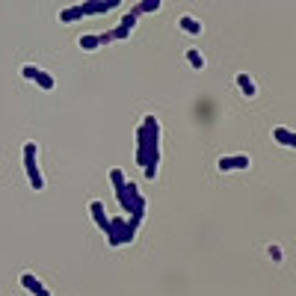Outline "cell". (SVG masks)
Wrapping results in <instances>:
<instances>
[{
    "label": "cell",
    "mask_w": 296,
    "mask_h": 296,
    "mask_svg": "<svg viewBox=\"0 0 296 296\" xmlns=\"http://www.w3.org/2000/svg\"><path fill=\"white\" fill-rule=\"evenodd\" d=\"M36 154H39V145H36V142H27V145H24V169L30 175V187H33V190H45L42 172H39V166H36Z\"/></svg>",
    "instance_id": "obj_1"
},
{
    "label": "cell",
    "mask_w": 296,
    "mask_h": 296,
    "mask_svg": "<svg viewBox=\"0 0 296 296\" xmlns=\"http://www.w3.org/2000/svg\"><path fill=\"white\" fill-rule=\"evenodd\" d=\"M219 172H231V169H249L252 166V160L249 154H234V157H219Z\"/></svg>",
    "instance_id": "obj_2"
},
{
    "label": "cell",
    "mask_w": 296,
    "mask_h": 296,
    "mask_svg": "<svg viewBox=\"0 0 296 296\" xmlns=\"http://www.w3.org/2000/svg\"><path fill=\"white\" fill-rule=\"evenodd\" d=\"M237 86H240V92H243L246 98H255L258 95V86H255V80L249 74H237Z\"/></svg>",
    "instance_id": "obj_3"
},
{
    "label": "cell",
    "mask_w": 296,
    "mask_h": 296,
    "mask_svg": "<svg viewBox=\"0 0 296 296\" xmlns=\"http://www.w3.org/2000/svg\"><path fill=\"white\" fill-rule=\"evenodd\" d=\"M89 208H92V216H95V222L104 228V234H107V231H110V216L104 213V205H101V202H92Z\"/></svg>",
    "instance_id": "obj_4"
},
{
    "label": "cell",
    "mask_w": 296,
    "mask_h": 296,
    "mask_svg": "<svg viewBox=\"0 0 296 296\" xmlns=\"http://www.w3.org/2000/svg\"><path fill=\"white\" fill-rule=\"evenodd\" d=\"M178 24L187 30V33H192V36H202V21H195L192 15H184V18H178Z\"/></svg>",
    "instance_id": "obj_5"
},
{
    "label": "cell",
    "mask_w": 296,
    "mask_h": 296,
    "mask_svg": "<svg viewBox=\"0 0 296 296\" xmlns=\"http://www.w3.org/2000/svg\"><path fill=\"white\" fill-rule=\"evenodd\" d=\"M86 15V6L83 3H77V6H71V9H65V12H59V18L69 24V21H77V18H83Z\"/></svg>",
    "instance_id": "obj_6"
},
{
    "label": "cell",
    "mask_w": 296,
    "mask_h": 296,
    "mask_svg": "<svg viewBox=\"0 0 296 296\" xmlns=\"http://www.w3.org/2000/svg\"><path fill=\"white\" fill-rule=\"evenodd\" d=\"M273 140L279 142V145H290L293 142V134L287 127H273Z\"/></svg>",
    "instance_id": "obj_7"
},
{
    "label": "cell",
    "mask_w": 296,
    "mask_h": 296,
    "mask_svg": "<svg viewBox=\"0 0 296 296\" xmlns=\"http://www.w3.org/2000/svg\"><path fill=\"white\" fill-rule=\"evenodd\" d=\"M21 284H24L30 293H39V290H42V281L36 279L33 273H24V276H21Z\"/></svg>",
    "instance_id": "obj_8"
},
{
    "label": "cell",
    "mask_w": 296,
    "mask_h": 296,
    "mask_svg": "<svg viewBox=\"0 0 296 296\" xmlns=\"http://www.w3.org/2000/svg\"><path fill=\"white\" fill-rule=\"evenodd\" d=\"M77 42H80V48H83V51H95V48L101 45V36H80Z\"/></svg>",
    "instance_id": "obj_9"
},
{
    "label": "cell",
    "mask_w": 296,
    "mask_h": 296,
    "mask_svg": "<svg viewBox=\"0 0 296 296\" xmlns=\"http://www.w3.org/2000/svg\"><path fill=\"white\" fill-rule=\"evenodd\" d=\"M187 59H190L192 69H205V56L195 51V48H190V51H187Z\"/></svg>",
    "instance_id": "obj_10"
},
{
    "label": "cell",
    "mask_w": 296,
    "mask_h": 296,
    "mask_svg": "<svg viewBox=\"0 0 296 296\" xmlns=\"http://www.w3.org/2000/svg\"><path fill=\"white\" fill-rule=\"evenodd\" d=\"M110 178H113V184H116V192H122L124 187H127V181H124L122 169H113V172H110Z\"/></svg>",
    "instance_id": "obj_11"
},
{
    "label": "cell",
    "mask_w": 296,
    "mask_h": 296,
    "mask_svg": "<svg viewBox=\"0 0 296 296\" xmlns=\"http://www.w3.org/2000/svg\"><path fill=\"white\" fill-rule=\"evenodd\" d=\"M36 83H39V86L45 89V92H51V89H53V77H51V74H45V71H39Z\"/></svg>",
    "instance_id": "obj_12"
},
{
    "label": "cell",
    "mask_w": 296,
    "mask_h": 296,
    "mask_svg": "<svg viewBox=\"0 0 296 296\" xmlns=\"http://www.w3.org/2000/svg\"><path fill=\"white\" fill-rule=\"evenodd\" d=\"M21 74H24L27 80H36V77H39V69H36V65H24V71H21Z\"/></svg>",
    "instance_id": "obj_13"
},
{
    "label": "cell",
    "mask_w": 296,
    "mask_h": 296,
    "mask_svg": "<svg viewBox=\"0 0 296 296\" xmlns=\"http://www.w3.org/2000/svg\"><path fill=\"white\" fill-rule=\"evenodd\" d=\"M267 255H270L273 261H281V249H279V246H270V249H267Z\"/></svg>",
    "instance_id": "obj_14"
},
{
    "label": "cell",
    "mask_w": 296,
    "mask_h": 296,
    "mask_svg": "<svg viewBox=\"0 0 296 296\" xmlns=\"http://www.w3.org/2000/svg\"><path fill=\"white\" fill-rule=\"evenodd\" d=\"M36 296H51V290H45V287H42V290H39Z\"/></svg>",
    "instance_id": "obj_15"
},
{
    "label": "cell",
    "mask_w": 296,
    "mask_h": 296,
    "mask_svg": "<svg viewBox=\"0 0 296 296\" xmlns=\"http://www.w3.org/2000/svg\"><path fill=\"white\" fill-rule=\"evenodd\" d=\"M290 145H293V148H296V134H293V142H290Z\"/></svg>",
    "instance_id": "obj_16"
}]
</instances>
